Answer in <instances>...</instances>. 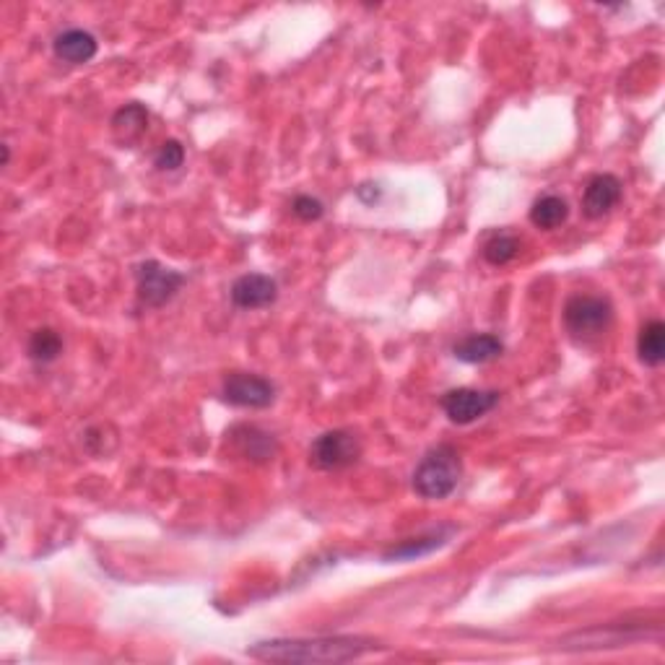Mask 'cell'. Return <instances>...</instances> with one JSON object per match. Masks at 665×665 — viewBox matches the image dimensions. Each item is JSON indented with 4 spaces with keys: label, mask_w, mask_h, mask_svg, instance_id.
<instances>
[{
    "label": "cell",
    "mask_w": 665,
    "mask_h": 665,
    "mask_svg": "<svg viewBox=\"0 0 665 665\" xmlns=\"http://www.w3.org/2000/svg\"><path fill=\"white\" fill-rule=\"evenodd\" d=\"M372 640L359 637H315V640H268L252 645L247 653L273 663H346L372 650Z\"/></svg>",
    "instance_id": "cell-1"
},
{
    "label": "cell",
    "mask_w": 665,
    "mask_h": 665,
    "mask_svg": "<svg viewBox=\"0 0 665 665\" xmlns=\"http://www.w3.org/2000/svg\"><path fill=\"white\" fill-rule=\"evenodd\" d=\"M463 476V460L452 445H437L421 458L414 471V491L421 499L440 502L458 489Z\"/></svg>",
    "instance_id": "cell-2"
},
{
    "label": "cell",
    "mask_w": 665,
    "mask_h": 665,
    "mask_svg": "<svg viewBox=\"0 0 665 665\" xmlns=\"http://www.w3.org/2000/svg\"><path fill=\"white\" fill-rule=\"evenodd\" d=\"M611 320H614V307L603 297L575 294L564 304V325L575 341L590 343L601 338L611 328Z\"/></svg>",
    "instance_id": "cell-3"
},
{
    "label": "cell",
    "mask_w": 665,
    "mask_h": 665,
    "mask_svg": "<svg viewBox=\"0 0 665 665\" xmlns=\"http://www.w3.org/2000/svg\"><path fill=\"white\" fill-rule=\"evenodd\" d=\"M362 458V442L351 429L323 432L310 447V465L317 471H343Z\"/></svg>",
    "instance_id": "cell-4"
},
{
    "label": "cell",
    "mask_w": 665,
    "mask_h": 665,
    "mask_svg": "<svg viewBox=\"0 0 665 665\" xmlns=\"http://www.w3.org/2000/svg\"><path fill=\"white\" fill-rule=\"evenodd\" d=\"M182 284H185V276L162 265L159 260H143L136 268L138 299L146 307H164L167 302H172Z\"/></svg>",
    "instance_id": "cell-5"
},
{
    "label": "cell",
    "mask_w": 665,
    "mask_h": 665,
    "mask_svg": "<svg viewBox=\"0 0 665 665\" xmlns=\"http://www.w3.org/2000/svg\"><path fill=\"white\" fill-rule=\"evenodd\" d=\"M499 403L497 390H476V388H455L442 395V411L452 424H473L481 416H486L491 408Z\"/></svg>",
    "instance_id": "cell-6"
},
{
    "label": "cell",
    "mask_w": 665,
    "mask_h": 665,
    "mask_svg": "<svg viewBox=\"0 0 665 665\" xmlns=\"http://www.w3.org/2000/svg\"><path fill=\"white\" fill-rule=\"evenodd\" d=\"M224 401L239 408H268L276 398V388L271 380L250 372H232L224 380Z\"/></svg>",
    "instance_id": "cell-7"
},
{
    "label": "cell",
    "mask_w": 665,
    "mask_h": 665,
    "mask_svg": "<svg viewBox=\"0 0 665 665\" xmlns=\"http://www.w3.org/2000/svg\"><path fill=\"white\" fill-rule=\"evenodd\" d=\"M278 297L276 278L265 273H247L232 284V302L242 310H263L271 307Z\"/></svg>",
    "instance_id": "cell-8"
},
{
    "label": "cell",
    "mask_w": 665,
    "mask_h": 665,
    "mask_svg": "<svg viewBox=\"0 0 665 665\" xmlns=\"http://www.w3.org/2000/svg\"><path fill=\"white\" fill-rule=\"evenodd\" d=\"M229 442L234 445V450L242 455V458L252 460V463H268V460L276 458L278 445L271 434L263 432L260 427H252V424H237L226 432Z\"/></svg>",
    "instance_id": "cell-9"
},
{
    "label": "cell",
    "mask_w": 665,
    "mask_h": 665,
    "mask_svg": "<svg viewBox=\"0 0 665 665\" xmlns=\"http://www.w3.org/2000/svg\"><path fill=\"white\" fill-rule=\"evenodd\" d=\"M621 201V180L616 175L590 177L582 193V211L588 219H601Z\"/></svg>",
    "instance_id": "cell-10"
},
{
    "label": "cell",
    "mask_w": 665,
    "mask_h": 665,
    "mask_svg": "<svg viewBox=\"0 0 665 665\" xmlns=\"http://www.w3.org/2000/svg\"><path fill=\"white\" fill-rule=\"evenodd\" d=\"M52 50H55V55H58L63 63L81 65V63H89V60H94L99 45H97V39H94V34L84 32V29H68V32H63L55 37V42H52Z\"/></svg>",
    "instance_id": "cell-11"
},
{
    "label": "cell",
    "mask_w": 665,
    "mask_h": 665,
    "mask_svg": "<svg viewBox=\"0 0 665 665\" xmlns=\"http://www.w3.org/2000/svg\"><path fill=\"white\" fill-rule=\"evenodd\" d=\"M502 351H504V343L499 341L497 336H491V333L468 336L452 346V354H455V359H460V362H465V364H486V362H491V359L502 356Z\"/></svg>",
    "instance_id": "cell-12"
},
{
    "label": "cell",
    "mask_w": 665,
    "mask_h": 665,
    "mask_svg": "<svg viewBox=\"0 0 665 665\" xmlns=\"http://www.w3.org/2000/svg\"><path fill=\"white\" fill-rule=\"evenodd\" d=\"M146 128H149V110L138 102L125 104L123 110H117L112 117V133L120 143L138 141L146 133Z\"/></svg>",
    "instance_id": "cell-13"
},
{
    "label": "cell",
    "mask_w": 665,
    "mask_h": 665,
    "mask_svg": "<svg viewBox=\"0 0 665 665\" xmlns=\"http://www.w3.org/2000/svg\"><path fill=\"white\" fill-rule=\"evenodd\" d=\"M637 354L645 367H660L665 359V325L663 320H647L637 336Z\"/></svg>",
    "instance_id": "cell-14"
},
{
    "label": "cell",
    "mask_w": 665,
    "mask_h": 665,
    "mask_svg": "<svg viewBox=\"0 0 665 665\" xmlns=\"http://www.w3.org/2000/svg\"><path fill=\"white\" fill-rule=\"evenodd\" d=\"M569 216V206L559 195H543L530 208V224L538 229H556L562 226Z\"/></svg>",
    "instance_id": "cell-15"
},
{
    "label": "cell",
    "mask_w": 665,
    "mask_h": 665,
    "mask_svg": "<svg viewBox=\"0 0 665 665\" xmlns=\"http://www.w3.org/2000/svg\"><path fill=\"white\" fill-rule=\"evenodd\" d=\"M26 351H29V356H32L34 362L50 364L63 354V338H60L52 328H39L29 336Z\"/></svg>",
    "instance_id": "cell-16"
},
{
    "label": "cell",
    "mask_w": 665,
    "mask_h": 665,
    "mask_svg": "<svg viewBox=\"0 0 665 665\" xmlns=\"http://www.w3.org/2000/svg\"><path fill=\"white\" fill-rule=\"evenodd\" d=\"M517 252H520V239L510 232L494 234L484 245V258L491 265H507L510 260H515Z\"/></svg>",
    "instance_id": "cell-17"
},
{
    "label": "cell",
    "mask_w": 665,
    "mask_h": 665,
    "mask_svg": "<svg viewBox=\"0 0 665 665\" xmlns=\"http://www.w3.org/2000/svg\"><path fill=\"white\" fill-rule=\"evenodd\" d=\"M445 538L440 533H432V536H421V538H408V541L398 543L393 549L385 554V559H414V556L429 554V551L440 549Z\"/></svg>",
    "instance_id": "cell-18"
},
{
    "label": "cell",
    "mask_w": 665,
    "mask_h": 665,
    "mask_svg": "<svg viewBox=\"0 0 665 665\" xmlns=\"http://www.w3.org/2000/svg\"><path fill=\"white\" fill-rule=\"evenodd\" d=\"M182 162H185V149H182L180 141H164L162 146H159V151L154 154V167L159 169V172H175V169L182 167Z\"/></svg>",
    "instance_id": "cell-19"
},
{
    "label": "cell",
    "mask_w": 665,
    "mask_h": 665,
    "mask_svg": "<svg viewBox=\"0 0 665 665\" xmlns=\"http://www.w3.org/2000/svg\"><path fill=\"white\" fill-rule=\"evenodd\" d=\"M291 211H294V216L302 221H317L323 219L325 214L323 203L317 201V198H312V195H297L294 203H291Z\"/></svg>",
    "instance_id": "cell-20"
},
{
    "label": "cell",
    "mask_w": 665,
    "mask_h": 665,
    "mask_svg": "<svg viewBox=\"0 0 665 665\" xmlns=\"http://www.w3.org/2000/svg\"><path fill=\"white\" fill-rule=\"evenodd\" d=\"M0 151H3V167H8V162H11V146H8V143H3V146H0Z\"/></svg>",
    "instance_id": "cell-21"
}]
</instances>
